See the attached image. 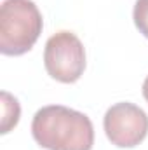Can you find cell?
<instances>
[{
	"label": "cell",
	"mask_w": 148,
	"mask_h": 150,
	"mask_svg": "<svg viewBox=\"0 0 148 150\" xmlns=\"http://www.w3.org/2000/svg\"><path fill=\"white\" fill-rule=\"evenodd\" d=\"M32 134L47 150H91L94 143L91 119L63 105L40 108L32 122Z\"/></svg>",
	"instance_id": "obj_1"
},
{
	"label": "cell",
	"mask_w": 148,
	"mask_h": 150,
	"mask_svg": "<svg viewBox=\"0 0 148 150\" xmlns=\"http://www.w3.org/2000/svg\"><path fill=\"white\" fill-rule=\"evenodd\" d=\"M42 33V14L32 0H4L0 7V51L7 56L28 52Z\"/></svg>",
	"instance_id": "obj_2"
},
{
	"label": "cell",
	"mask_w": 148,
	"mask_h": 150,
	"mask_svg": "<svg viewBox=\"0 0 148 150\" xmlns=\"http://www.w3.org/2000/svg\"><path fill=\"white\" fill-rule=\"evenodd\" d=\"M44 65L52 79L72 84L80 79L85 68V51L80 38L72 32H58L47 40Z\"/></svg>",
	"instance_id": "obj_3"
},
{
	"label": "cell",
	"mask_w": 148,
	"mask_h": 150,
	"mask_svg": "<svg viewBox=\"0 0 148 150\" xmlns=\"http://www.w3.org/2000/svg\"><path fill=\"white\" fill-rule=\"evenodd\" d=\"M105 133L113 145L131 149L140 145L148 133V115L134 103H115L105 113Z\"/></svg>",
	"instance_id": "obj_4"
},
{
	"label": "cell",
	"mask_w": 148,
	"mask_h": 150,
	"mask_svg": "<svg viewBox=\"0 0 148 150\" xmlns=\"http://www.w3.org/2000/svg\"><path fill=\"white\" fill-rule=\"evenodd\" d=\"M0 101H2V126H0V133L5 134L18 124L19 115H21V108H19L18 100L12 94H9L7 91L0 93Z\"/></svg>",
	"instance_id": "obj_5"
},
{
	"label": "cell",
	"mask_w": 148,
	"mask_h": 150,
	"mask_svg": "<svg viewBox=\"0 0 148 150\" xmlns=\"http://www.w3.org/2000/svg\"><path fill=\"white\" fill-rule=\"evenodd\" d=\"M132 18L136 28L148 38V0H136Z\"/></svg>",
	"instance_id": "obj_6"
},
{
	"label": "cell",
	"mask_w": 148,
	"mask_h": 150,
	"mask_svg": "<svg viewBox=\"0 0 148 150\" xmlns=\"http://www.w3.org/2000/svg\"><path fill=\"white\" fill-rule=\"evenodd\" d=\"M143 96H145V100L148 101V77L145 79V82H143Z\"/></svg>",
	"instance_id": "obj_7"
}]
</instances>
